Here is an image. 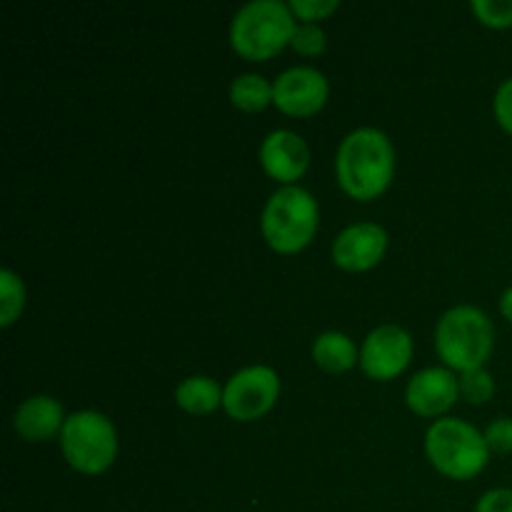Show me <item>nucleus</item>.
Here are the masks:
<instances>
[{"instance_id":"nucleus-1","label":"nucleus","mask_w":512,"mask_h":512,"mask_svg":"<svg viewBox=\"0 0 512 512\" xmlns=\"http://www.w3.org/2000/svg\"><path fill=\"white\" fill-rule=\"evenodd\" d=\"M338 183L350 198L375 200L388 190L395 173V150L378 128H358L338 148L335 158Z\"/></svg>"},{"instance_id":"nucleus-2","label":"nucleus","mask_w":512,"mask_h":512,"mask_svg":"<svg viewBox=\"0 0 512 512\" xmlns=\"http://www.w3.org/2000/svg\"><path fill=\"white\" fill-rule=\"evenodd\" d=\"M295 15L280 0H253L235 13L230 23V45L248 60H268L293 43Z\"/></svg>"},{"instance_id":"nucleus-3","label":"nucleus","mask_w":512,"mask_h":512,"mask_svg":"<svg viewBox=\"0 0 512 512\" xmlns=\"http://www.w3.org/2000/svg\"><path fill=\"white\" fill-rule=\"evenodd\" d=\"M495 330L488 315L475 305H455L435 328V350L448 368L468 373L483 368L493 353Z\"/></svg>"},{"instance_id":"nucleus-4","label":"nucleus","mask_w":512,"mask_h":512,"mask_svg":"<svg viewBox=\"0 0 512 512\" xmlns=\"http://www.w3.org/2000/svg\"><path fill=\"white\" fill-rule=\"evenodd\" d=\"M320 210L313 195L298 185H285L275 190L265 203L260 230L273 250L283 255L300 253L308 248L318 233Z\"/></svg>"},{"instance_id":"nucleus-5","label":"nucleus","mask_w":512,"mask_h":512,"mask_svg":"<svg viewBox=\"0 0 512 512\" xmlns=\"http://www.w3.org/2000/svg\"><path fill=\"white\" fill-rule=\"evenodd\" d=\"M425 453L435 470L453 480H473L490 458L485 435L460 418L435 420L425 435Z\"/></svg>"},{"instance_id":"nucleus-6","label":"nucleus","mask_w":512,"mask_h":512,"mask_svg":"<svg viewBox=\"0 0 512 512\" xmlns=\"http://www.w3.org/2000/svg\"><path fill=\"white\" fill-rule=\"evenodd\" d=\"M60 448L70 468L83 475H100L118 455V433L105 415L80 410L65 420L60 430Z\"/></svg>"},{"instance_id":"nucleus-7","label":"nucleus","mask_w":512,"mask_h":512,"mask_svg":"<svg viewBox=\"0 0 512 512\" xmlns=\"http://www.w3.org/2000/svg\"><path fill=\"white\" fill-rule=\"evenodd\" d=\"M280 395V378L268 365H250L235 373L223 388L225 413L240 423H250L268 413Z\"/></svg>"},{"instance_id":"nucleus-8","label":"nucleus","mask_w":512,"mask_h":512,"mask_svg":"<svg viewBox=\"0 0 512 512\" xmlns=\"http://www.w3.org/2000/svg\"><path fill=\"white\" fill-rule=\"evenodd\" d=\"M413 360V338L400 325H380L365 338L360 365L365 375L380 383L395 380Z\"/></svg>"},{"instance_id":"nucleus-9","label":"nucleus","mask_w":512,"mask_h":512,"mask_svg":"<svg viewBox=\"0 0 512 512\" xmlns=\"http://www.w3.org/2000/svg\"><path fill=\"white\" fill-rule=\"evenodd\" d=\"M328 95V80L310 65L288 68L273 83V103L285 115H295V118H308L318 113L328 103Z\"/></svg>"},{"instance_id":"nucleus-10","label":"nucleus","mask_w":512,"mask_h":512,"mask_svg":"<svg viewBox=\"0 0 512 512\" xmlns=\"http://www.w3.org/2000/svg\"><path fill=\"white\" fill-rule=\"evenodd\" d=\"M388 250V233L378 223L348 225L333 243V260L338 268L363 273L375 268Z\"/></svg>"},{"instance_id":"nucleus-11","label":"nucleus","mask_w":512,"mask_h":512,"mask_svg":"<svg viewBox=\"0 0 512 512\" xmlns=\"http://www.w3.org/2000/svg\"><path fill=\"white\" fill-rule=\"evenodd\" d=\"M460 393V383L448 368H425L410 378L405 400L415 415L423 418H438L448 413L455 405Z\"/></svg>"},{"instance_id":"nucleus-12","label":"nucleus","mask_w":512,"mask_h":512,"mask_svg":"<svg viewBox=\"0 0 512 512\" xmlns=\"http://www.w3.org/2000/svg\"><path fill=\"white\" fill-rule=\"evenodd\" d=\"M260 163L270 178L295 183L310 165V148L293 130H273L260 145Z\"/></svg>"},{"instance_id":"nucleus-13","label":"nucleus","mask_w":512,"mask_h":512,"mask_svg":"<svg viewBox=\"0 0 512 512\" xmlns=\"http://www.w3.org/2000/svg\"><path fill=\"white\" fill-rule=\"evenodd\" d=\"M65 420L68 418L63 415V405L58 400L50 395H33L15 410L13 428L28 443H45L63 430Z\"/></svg>"},{"instance_id":"nucleus-14","label":"nucleus","mask_w":512,"mask_h":512,"mask_svg":"<svg viewBox=\"0 0 512 512\" xmlns=\"http://www.w3.org/2000/svg\"><path fill=\"white\" fill-rule=\"evenodd\" d=\"M313 360L328 373H345L358 363V348L345 333H323L313 343Z\"/></svg>"},{"instance_id":"nucleus-15","label":"nucleus","mask_w":512,"mask_h":512,"mask_svg":"<svg viewBox=\"0 0 512 512\" xmlns=\"http://www.w3.org/2000/svg\"><path fill=\"white\" fill-rule=\"evenodd\" d=\"M175 403L190 415H208L223 403V390L208 375H193L175 390Z\"/></svg>"},{"instance_id":"nucleus-16","label":"nucleus","mask_w":512,"mask_h":512,"mask_svg":"<svg viewBox=\"0 0 512 512\" xmlns=\"http://www.w3.org/2000/svg\"><path fill=\"white\" fill-rule=\"evenodd\" d=\"M230 100L245 113H258L273 103V85L263 75L245 73L230 83Z\"/></svg>"},{"instance_id":"nucleus-17","label":"nucleus","mask_w":512,"mask_h":512,"mask_svg":"<svg viewBox=\"0 0 512 512\" xmlns=\"http://www.w3.org/2000/svg\"><path fill=\"white\" fill-rule=\"evenodd\" d=\"M0 325L10 328L25 308V285L13 270H0Z\"/></svg>"},{"instance_id":"nucleus-18","label":"nucleus","mask_w":512,"mask_h":512,"mask_svg":"<svg viewBox=\"0 0 512 512\" xmlns=\"http://www.w3.org/2000/svg\"><path fill=\"white\" fill-rule=\"evenodd\" d=\"M460 393H463V398L473 405L488 403L495 395L493 375L485 368L468 370V373H463V378H460Z\"/></svg>"},{"instance_id":"nucleus-19","label":"nucleus","mask_w":512,"mask_h":512,"mask_svg":"<svg viewBox=\"0 0 512 512\" xmlns=\"http://www.w3.org/2000/svg\"><path fill=\"white\" fill-rule=\"evenodd\" d=\"M473 13L480 23L490 28H510L512 25V0H473Z\"/></svg>"},{"instance_id":"nucleus-20","label":"nucleus","mask_w":512,"mask_h":512,"mask_svg":"<svg viewBox=\"0 0 512 512\" xmlns=\"http://www.w3.org/2000/svg\"><path fill=\"white\" fill-rule=\"evenodd\" d=\"M295 48V53L300 55H308V58H313V55H320L325 50V45H328V38H325L323 28L315 23H303L295 28V35H293V43H290Z\"/></svg>"},{"instance_id":"nucleus-21","label":"nucleus","mask_w":512,"mask_h":512,"mask_svg":"<svg viewBox=\"0 0 512 512\" xmlns=\"http://www.w3.org/2000/svg\"><path fill=\"white\" fill-rule=\"evenodd\" d=\"M483 435L493 453H512V418H495Z\"/></svg>"},{"instance_id":"nucleus-22","label":"nucleus","mask_w":512,"mask_h":512,"mask_svg":"<svg viewBox=\"0 0 512 512\" xmlns=\"http://www.w3.org/2000/svg\"><path fill=\"white\" fill-rule=\"evenodd\" d=\"M290 10H293V15H300V20L315 23V20H323L325 15L335 13L338 0H293Z\"/></svg>"},{"instance_id":"nucleus-23","label":"nucleus","mask_w":512,"mask_h":512,"mask_svg":"<svg viewBox=\"0 0 512 512\" xmlns=\"http://www.w3.org/2000/svg\"><path fill=\"white\" fill-rule=\"evenodd\" d=\"M493 108H495V118H498V123L512 135V78L505 80V83L498 88Z\"/></svg>"},{"instance_id":"nucleus-24","label":"nucleus","mask_w":512,"mask_h":512,"mask_svg":"<svg viewBox=\"0 0 512 512\" xmlns=\"http://www.w3.org/2000/svg\"><path fill=\"white\" fill-rule=\"evenodd\" d=\"M475 512H512V490L498 488L485 493L475 505Z\"/></svg>"},{"instance_id":"nucleus-25","label":"nucleus","mask_w":512,"mask_h":512,"mask_svg":"<svg viewBox=\"0 0 512 512\" xmlns=\"http://www.w3.org/2000/svg\"><path fill=\"white\" fill-rule=\"evenodd\" d=\"M500 313L505 315V320H510L512 323V288L505 290L503 298H500Z\"/></svg>"}]
</instances>
